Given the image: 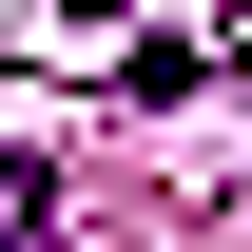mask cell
Segmentation results:
<instances>
[{
	"label": "cell",
	"instance_id": "1",
	"mask_svg": "<svg viewBox=\"0 0 252 252\" xmlns=\"http://www.w3.org/2000/svg\"><path fill=\"white\" fill-rule=\"evenodd\" d=\"M0 233H39V175H20V156H0Z\"/></svg>",
	"mask_w": 252,
	"mask_h": 252
}]
</instances>
